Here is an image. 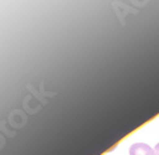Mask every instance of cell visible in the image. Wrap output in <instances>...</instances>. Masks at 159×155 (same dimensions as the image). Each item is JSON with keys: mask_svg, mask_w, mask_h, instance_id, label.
<instances>
[{"mask_svg": "<svg viewBox=\"0 0 159 155\" xmlns=\"http://www.w3.org/2000/svg\"><path fill=\"white\" fill-rule=\"evenodd\" d=\"M130 155H154V149L144 143H136L130 146Z\"/></svg>", "mask_w": 159, "mask_h": 155, "instance_id": "obj_1", "label": "cell"}, {"mask_svg": "<svg viewBox=\"0 0 159 155\" xmlns=\"http://www.w3.org/2000/svg\"><path fill=\"white\" fill-rule=\"evenodd\" d=\"M154 155H159V143L155 145V148H154Z\"/></svg>", "mask_w": 159, "mask_h": 155, "instance_id": "obj_2", "label": "cell"}]
</instances>
